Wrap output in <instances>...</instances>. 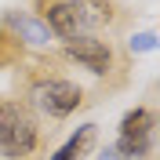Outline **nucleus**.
Listing matches in <instances>:
<instances>
[{
  "mask_svg": "<svg viewBox=\"0 0 160 160\" xmlns=\"http://www.w3.org/2000/svg\"><path fill=\"white\" fill-rule=\"evenodd\" d=\"M109 22H113V8L102 0H58L48 8L44 26L51 29V37H58L66 44V40H77V37H91Z\"/></svg>",
  "mask_w": 160,
  "mask_h": 160,
  "instance_id": "nucleus-1",
  "label": "nucleus"
},
{
  "mask_svg": "<svg viewBox=\"0 0 160 160\" xmlns=\"http://www.w3.org/2000/svg\"><path fill=\"white\" fill-rule=\"evenodd\" d=\"M37 149V120L18 102H0V153L11 160Z\"/></svg>",
  "mask_w": 160,
  "mask_h": 160,
  "instance_id": "nucleus-2",
  "label": "nucleus"
},
{
  "mask_svg": "<svg viewBox=\"0 0 160 160\" xmlns=\"http://www.w3.org/2000/svg\"><path fill=\"white\" fill-rule=\"evenodd\" d=\"M149 142H153V113L149 109H131L128 117L120 120V138L113 149L120 153V157H146L149 153Z\"/></svg>",
  "mask_w": 160,
  "mask_h": 160,
  "instance_id": "nucleus-3",
  "label": "nucleus"
},
{
  "mask_svg": "<svg viewBox=\"0 0 160 160\" xmlns=\"http://www.w3.org/2000/svg\"><path fill=\"white\" fill-rule=\"evenodd\" d=\"M80 98H84V95H80L77 84L58 80V77L40 80L37 88H33V102H37V106L48 113V117H69V113L80 106Z\"/></svg>",
  "mask_w": 160,
  "mask_h": 160,
  "instance_id": "nucleus-4",
  "label": "nucleus"
},
{
  "mask_svg": "<svg viewBox=\"0 0 160 160\" xmlns=\"http://www.w3.org/2000/svg\"><path fill=\"white\" fill-rule=\"evenodd\" d=\"M66 55L77 58L84 69L91 73H109L113 66V51L106 40H95V37H77V40H66Z\"/></svg>",
  "mask_w": 160,
  "mask_h": 160,
  "instance_id": "nucleus-5",
  "label": "nucleus"
},
{
  "mask_svg": "<svg viewBox=\"0 0 160 160\" xmlns=\"http://www.w3.org/2000/svg\"><path fill=\"white\" fill-rule=\"evenodd\" d=\"M8 26L15 29L18 40H26V44H33V48L51 44V29H48L40 18H33V15H8Z\"/></svg>",
  "mask_w": 160,
  "mask_h": 160,
  "instance_id": "nucleus-6",
  "label": "nucleus"
},
{
  "mask_svg": "<svg viewBox=\"0 0 160 160\" xmlns=\"http://www.w3.org/2000/svg\"><path fill=\"white\" fill-rule=\"evenodd\" d=\"M95 138H98L95 124H84V128H77V135H73V138L66 142L51 160H84V157L91 153V146H95Z\"/></svg>",
  "mask_w": 160,
  "mask_h": 160,
  "instance_id": "nucleus-7",
  "label": "nucleus"
},
{
  "mask_svg": "<svg viewBox=\"0 0 160 160\" xmlns=\"http://www.w3.org/2000/svg\"><path fill=\"white\" fill-rule=\"evenodd\" d=\"M153 44H157V37H153V33H142V37L131 40V48H138V51H149Z\"/></svg>",
  "mask_w": 160,
  "mask_h": 160,
  "instance_id": "nucleus-8",
  "label": "nucleus"
},
{
  "mask_svg": "<svg viewBox=\"0 0 160 160\" xmlns=\"http://www.w3.org/2000/svg\"><path fill=\"white\" fill-rule=\"evenodd\" d=\"M98 160H128V157H120V153H117V149H113V146H109V149L102 153V157H98Z\"/></svg>",
  "mask_w": 160,
  "mask_h": 160,
  "instance_id": "nucleus-9",
  "label": "nucleus"
}]
</instances>
